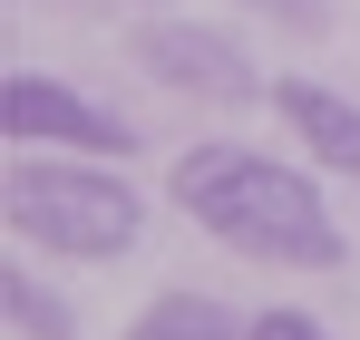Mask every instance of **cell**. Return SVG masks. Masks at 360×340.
<instances>
[{"label":"cell","instance_id":"obj_6","mask_svg":"<svg viewBox=\"0 0 360 340\" xmlns=\"http://www.w3.org/2000/svg\"><path fill=\"white\" fill-rule=\"evenodd\" d=\"M127 340H253V321H234V311L205 301V292H166V301L136 311V331H127Z\"/></svg>","mask_w":360,"mask_h":340},{"label":"cell","instance_id":"obj_5","mask_svg":"<svg viewBox=\"0 0 360 340\" xmlns=\"http://www.w3.org/2000/svg\"><path fill=\"white\" fill-rule=\"evenodd\" d=\"M273 107L292 117V136H302L331 175H360V98L311 88V78H283V88H273Z\"/></svg>","mask_w":360,"mask_h":340},{"label":"cell","instance_id":"obj_2","mask_svg":"<svg viewBox=\"0 0 360 340\" xmlns=\"http://www.w3.org/2000/svg\"><path fill=\"white\" fill-rule=\"evenodd\" d=\"M10 224L30 233L39 253H78V263H117L146 204L127 175H98V166H10Z\"/></svg>","mask_w":360,"mask_h":340},{"label":"cell","instance_id":"obj_1","mask_svg":"<svg viewBox=\"0 0 360 340\" xmlns=\"http://www.w3.org/2000/svg\"><path fill=\"white\" fill-rule=\"evenodd\" d=\"M166 185H176V204L214 233V243H234L253 263H311V273L351 263V243L321 214L311 175L273 166V156H253V146H185Z\"/></svg>","mask_w":360,"mask_h":340},{"label":"cell","instance_id":"obj_8","mask_svg":"<svg viewBox=\"0 0 360 340\" xmlns=\"http://www.w3.org/2000/svg\"><path fill=\"white\" fill-rule=\"evenodd\" d=\"M234 10L273 20V30H331V10H321V0H234Z\"/></svg>","mask_w":360,"mask_h":340},{"label":"cell","instance_id":"obj_3","mask_svg":"<svg viewBox=\"0 0 360 340\" xmlns=\"http://www.w3.org/2000/svg\"><path fill=\"white\" fill-rule=\"evenodd\" d=\"M0 126L20 146H78V156H127L136 146L127 117H108L98 98H78L68 78H39V68H10L0 78Z\"/></svg>","mask_w":360,"mask_h":340},{"label":"cell","instance_id":"obj_9","mask_svg":"<svg viewBox=\"0 0 360 340\" xmlns=\"http://www.w3.org/2000/svg\"><path fill=\"white\" fill-rule=\"evenodd\" d=\"M253 340H331V331H321L311 311H263V321H253Z\"/></svg>","mask_w":360,"mask_h":340},{"label":"cell","instance_id":"obj_4","mask_svg":"<svg viewBox=\"0 0 360 340\" xmlns=\"http://www.w3.org/2000/svg\"><path fill=\"white\" fill-rule=\"evenodd\" d=\"M136 58L185 88V98H253V58L224 39V30H195V20H146L136 30Z\"/></svg>","mask_w":360,"mask_h":340},{"label":"cell","instance_id":"obj_10","mask_svg":"<svg viewBox=\"0 0 360 340\" xmlns=\"http://www.w3.org/2000/svg\"><path fill=\"white\" fill-rule=\"evenodd\" d=\"M146 10H166V0H146Z\"/></svg>","mask_w":360,"mask_h":340},{"label":"cell","instance_id":"obj_7","mask_svg":"<svg viewBox=\"0 0 360 340\" xmlns=\"http://www.w3.org/2000/svg\"><path fill=\"white\" fill-rule=\"evenodd\" d=\"M0 301H10V321H20L30 340H78V311H68L59 292H39L30 273H20V263L0 273Z\"/></svg>","mask_w":360,"mask_h":340}]
</instances>
